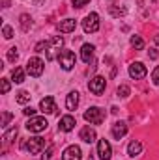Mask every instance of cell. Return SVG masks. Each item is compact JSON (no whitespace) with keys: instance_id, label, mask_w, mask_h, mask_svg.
<instances>
[{"instance_id":"32","label":"cell","mask_w":159,"mask_h":160,"mask_svg":"<svg viewBox=\"0 0 159 160\" xmlns=\"http://www.w3.org/2000/svg\"><path fill=\"white\" fill-rule=\"evenodd\" d=\"M152 82L159 88V67H156V69H154V73H152Z\"/></svg>"},{"instance_id":"19","label":"cell","mask_w":159,"mask_h":160,"mask_svg":"<svg viewBox=\"0 0 159 160\" xmlns=\"http://www.w3.org/2000/svg\"><path fill=\"white\" fill-rule=\"evenodd\" d=\"M17 138V127H11L9 130H6L4 132V136H2V142H4V145H9V143H13V140Z\"/></svg>"},{"instance_id":"10","label":"cell","mask_w":159,"mask_h":160,"mask_svg":"<svg viewBox=\"0 0 159 160\" xmlns=\"http://www.w3.org/2000/svg\"><path fill=\"white\" fill-rule=\"evenodd\" d=\"M79 138L84 142V143H94L96 140H97V134H96V128H92L90 125H86V127H82L79 132Z\"/></svg>"},{"instance_id":"27","label":"cell","mask_w":159,"mask_h":160,"mask_svg":"<svg viewBox=\"0 0 159 160\" xmlns=\"http://www.w3.org/2000/svg\"><path fill=\"white\" fill-rule=\"evenodd\" d=\"M17 58H19L17 47H11V48L8 50V60H9V62H17Z\"/></svg>"},{"instance_id":"9","label":"cell","mask_w":159,"mask_h":160,"mask_svg":"<svg viewBox=\"0 0 159 160\" xmlns=\"http://www.w3.org/2000/svg\"><path fill=\"white\" fill-rule=\"evenodd\" d=\"M97 155H99L101 160H111V157H112V147H111L109 140L103 138V140L97 142Z\"/></svg>"},{"instance_id":"11","label":"cell","mask_w":159,"mask_h":160,"mask_svg":"<svg viewBox=\"0 0 159 160\" xmlns=\"http://www.w3.org/2000/svg\"><path fill=\"white\" fill-rule=\"evenodd\" d=\"M80 158H82V151H80L79 145H69L62 153V160H80Z\"/></svg>"},{"instance_id":"24","label":"cell","mask_w":159,"mask_h":160,"mask_svg":"<svg viewBox=\"0 0 159 160\" xmlns=\"http://www.w3.org/2000/svg\"><path fill=\"white\" fill-rule=\"evenodd\" d=\"M30 97H32V95H30L28 91H19V93H17V102H19V104H26V102L30 101Z\"/></svg>"},{"instance_id":"3","label":"cell","mask_w":159,"mask_h":160,"mask_svg":"<svg viewBox=\"0 0 159 160\" xmlns=\"http://www.w3.org/2000/svg\"><path fill=\"white\" fill-rule=\"evenodd\" d=\"M84 119L88 121L90 125H101L105 121V110H101L99 106H90L84 112Z\"/></svg>"},{"instance_id":"4","label":"cell","mask_w":159,"mask_h":160,"mask_svg":"<svg viewBox=\"0 0 159 160\" xmlns=\"http://www.w3.org/2000/svg\"><path fill=\"white\" fill-rule=\"evenodd\" d=\"M43 69H45V63H43V60L38 58V56H34V58H30L26 62V73L30 77H41L43 75Z\"/></svg>"},{"instance_id":"31","label":"cell","mask_w":159,"mask_h":160,"mask_svg":"<svg viewBox=\"0 0 159 160\" xmlns=\"http://www.w3.org/2000/svg\"><path fill=\"white\" fill-rule=\"evenodd\" d=\"M109 11H111V15H114V17H120V15H125V9H118V8H109Z\"/></svg>"},{"instance_id":"1","label":"cell","mask_w":159,"mask_h":160,"mask_svg":"<svg viewBox=\"0 0 159 160\" xmlns=\"http://www.w3.org/2000/svg\"><path fill=\"white\" fill-rule=\"evenodd\" d=\"M75 62H77V58H75V52H71V50H58V63H60V67L64 69V71H71L73 67H75Z\"/></svg>"},{"instance_id":"33","label":"cell","mask_w":159,"mask_h":160,"mask_svg":"<svg viewBox=\"0 0 159 160\" xmlns=\"http://www.w3.org/2000/svg\"><path fill=\"white\" fill-rule=\"evenodd\" d=\"M0 82H2V93H8V91H9V88H11V86H9V80L2 78Z\"/></svg>"},{"instance_id":"36","label":"cell","mask_w":159,"mask_h":160,"mask_svg":"<svg viewBox=\"0 0 159 160\" xmlns=\"http://www.w3.org/2000/svg\"><path fill=\"white\" fill-rule=\"evenodd\" d=\"M148 56H150V60H157L159 58V52L156 48H150V52H148Z\"/></svg>"},{"instance_id":"20","label":"cell","mask_w":159,"mask_h":160,"mask_svg":"<svg viewBox=\"0 0 159 160\" xmlns=\"http://www.w3.org/2000/svg\"><path fill=\"white\" fill-rule=\"evenodd\" d=\"M11 80H13L15 84H23V82H25V69H23V67H15V69L11 71Z\"/></svg>"},{"instance_id":"16","label":"cell","mask_w":159,"mask_h":160,"mask_svg":"<svg viewBox=\"0 0 159 160\" xmlns=\"http://www.w3.org/2000/svg\"><path fill=\"white\" fill-rule=\"evenodd\" d=\"M75 28H77V21H75V19H64V21L58 22V30L64 32V34L75 32Z\"/></svg>"},{"instance_id":"30","label":"cell","mask_w":159,"mask_h":160,"mask_svg":"<svg viewBox=\"0 0 159 160\" xmlns=\"http://www.w3.org/2000/svg\"><path fill=\"white\" fill-rule=\"evenodd\" d=\"M62 45H64V38H62V36H54V38L51 39V47H58V48H60Z\"/></svg>"},{"instance_id":"39","label":"cell","mask_w":159,"mask_h":160,"mask_svg":"<svg viewBox=\"0 0 159 160\" xmlns=\"http://www.w3.org/2000/svg\"><path fill=\"white\" fill-rule=\"evenodd\" d=\"M88 160H94V157H88Z\"/></svg>"},{"instance_id":"38","label":"cell","mask_w":159,"mask_h":160,"mask_svg":"<svg viewBox=\"0 0 159 160\" xmlns=\"http://www.w3.org/2000/svg\"><path fill=\"white\" fill-rule=\"evenodd\" d=\"M154 41H156V45H159V34L156 36V39H154Z\"/></svg>"},{"instance_id":"15","label":"cell","mask_w":159,"mask_h":160,"mask_svg":"<svg viewBox=\"0 0 159 160\" xmlns=\"http://www.w3.org/2000/svg\"><path fill=\"white\" fill-rule=\"evenodd\" d=\"M40 110L43 114H52L56 110V104H54V99L52 97H43L40 101Z\"/></svg>"},{"instance_id":"26","label":"cell","mask_w":159,"mask_h":160,"mask_svg":"<svg viewBox=\"0 0 159 160\" xmlns=\"http://www.w3.org/2000/svg\"><path fill=\"white\" fill-rule=\"evenodd\" d=\"M2 36H4L6 39H11V38H13V28H11L9 24H4V26H2Z\"/></svg>"},{"instance_id":"25","label":"cell","mask_w":159,"mask_h":160,"mask_svg":"<svg viewBox=\"0 0 159 160\" xmlns=\"http://www.w3.org/2000/svg\"><path fill=\"white\" fill-rule=\"evenodd\" d=\"M11 119H13V114H11V112H2V121H0V125L6 128V127H8V123H9Z\"/></svg>"},{"instance_id":"23","label":"cell","mask_w":159,"mask_h":160,"mask_svg":"<svg viewBox=\"0 0 159 160\" xmlns=\"http://www.w3.org/2000/svg\"><path fill=\"white\" fill-rule=\"evenodd\" d=\"M129 93H131V89H129V86H125V84L118 86V89H116V95L122 97V99H127V97H129Z\"/></svg>"},{"instance_id":"12","label":"cell","mask_w":159,"mask_h":160,"mask_svg":"<svg viewBox=\"0 0 159 160\" xmlns=\"http://www.w3.org/2000/svg\"><path fill=\"white\" fill-rule=\"evenodd\" d=\"M75 125H77V121H75L73 116H64V118H60V121H58V128L62 132H71L75 128Z\"/></svg>"},{"instance_id":"18","label":"cell","mask_w":159,"mask_h":160,"mask_svg":"<svg viewBox=\"0 0 159 160\" xmlns=\"http://www.w3.org/2000/svg\"><path fill=\"white\" fill-rule=\"evenodd\" d=\"M140 153H142V143H140L139 140L129 142V145H127V155H129L131 158H135V157H139Z\"/></svg>"},{"instance_id":"22","label":"cell","mask_w":159,"mask_h":160,"mask_svg":"<svg viewBox=\"0 0 159 160\" xmlns=\"http://www.w3.org/2000/svg\"><path fill=\"white\" fill-rule=\"evenodd\" d=\"M131 47L135 50H142L144 48V39L140 36H131Z\"/></svg>"},{"instance_id":"7","label":"cell","mask_w":159,"mask_h":160,"mask_svg":"<svg viewBox=\"0 0 159 160\" xmlns=\"http://www.w3.org/2000/svg\"><path fill=\"white\" fill-rule=\"evenodd\" d=\"M146 73H148V69H146V65H144L142 62H133V63H129V77L133 80L144 78Z\"/></svg>"},{"instance_id":"5","label":"cell","mask_w":159,"mask_h":160,"mask_svg":"<svg viewBox=\"0 0 159 160\" xmlns=\"http://www.w3.org/2000/svg\"><path fill=\"white\" fill-rule=\"evenodd\" d=\"M82 30L86 34H94L99 30V15L97 13H88L84 19H82Z\"/></svg>"},{"instance_id":"2","label":"cell","mask_w":159,"mask_h":160,"mask_svg":"<svg viewBox=\"0 0 159 160\" xmlns=\"http://www.w3.org/2000/svg\"><path fill=\"white\" fill-rule=\"evenodd\" d=\"M23 149L30 155H38L45 149V140L40 138V136H34V138H28L25 143H23Z\"/></svg>"},{"instance_id":"28","label":"cell","mask_w":159,"mask_h":160,"mask_svg":"<svg viewBox=\"0 0 159 160\" xmlns=\"http://www.w3.org/2000/svg\"><path fill=\"white\" fill-rule=\"evenodd\" d=\"M47 48H51V41H40V43L36 45V52H43V50H47Z\"/></svg>"},{"instance_id":"35","label":"cell","mask_w":159,"mask_h":160,"mask_svg":"<svg viewBox=\"0 0 159 160\" xmlns=\"http://www.w3.org/2000/svg\"><path fill=\"white\" fill-rule=\"evenodd\" d=\"M23 114H25V116H30V118H34V114H36V110H34L32 106H26V108L23 110Z\"/></svg>"},{"instance_id":"34","label":"cell","mask_w":159,"mask_h":160,"mask_svg":"<svg viewBox=\"0 0 159 160\" xmlns=\"http://www.w3.org/2000/svg\"><path fill=\"white\" fill-rule=\"evenodd\" d=\"M90 0H71V4H73V8H82V6H86Z\"/></svg>"},{"instance_id":"13","label":"cell","mask_w":159,"mask_h":160,"mask_svg":"<svg viewBox=\"0 0 159 160\" xmlns=\"http://www.w3.org/2000/svg\"><path fill=\"white\" fill-rule=\"evenodd\" d=\"M111 134H112L114 140H122V138L127 134V125H125L123 121H116V123L112 125V128H111Z\"/></svg>"},{"instance_id":"6","label":"cell","mask_w":159,"mask_h":160,"mask_svg":"<svg viewBox=\"0 0 159 160\" xmlns=\"http://www.w3.org/2000/svg\"><path fill=\"white\" fill-rule=\"evenodd\" d=\"M47 125H49V121L45 119V118L34 116V118H30V119L26 121V130H30L34 134H40V132H43L47 128Z\"/></svg>"},{"instance_id":"8","label":"cell","mask_w":159,"mask_h":160,"mask_svg":"<svg viewBox=\"0 0 159 160\" xmlns=\"http://www.w3.org/2000/svg\"><path fill=\"white\" fill-rule=\"evenodd\" d=\"M105 88H107V80L103 78V77H94V78H90V82H88V89L94 95H101L105 91Z\"/></svg>"},{"instance_id":"29","label":"cell","mask_w":159,"mask_h":160,"mask_svg":"<svg viewBox=\"0 0 159 160\" xmlns=\"http://www.w3.org/2000/svg\"><path fill=\"white\" fill-rule=\"evenodd\" d=\"M52 151H54V145H49V147L43 151V155H41V160H51V157H52Z\"/></svg>"},{"instance_id":"14","label":"cell","mask_w":159,"mask_h":160,"mask_svg":"<svg viewBox=\"0 0 159 160\" xmlns=\"http://www.w3.org/2000/svg\"><path fill=\"white\" fill-rule=\"evenodd\" d=\"M94 50H96V47H94V45L84 43V45L80 47V60H82L84 63H90V62L94 60Z\"/></svg>"},{"instance_id":"37","label":"cell","mask_w":159,"mask_h":160,"mask_svg":"<svg viewBox=\"0 0 159 160\" xmlns=\"http://www.w3.org/2000/svg\"><path fill=\"white\" fill-rule=\"evenodd\" d=\"M2 4H4L2 8H9V0H2Z\"/></svg>"},{"instance_id":"17","label":"cell","mask_w":159,"mask_h":160,"mask_svg":"<svg viewBox=\"0 0 159 160\" xmlns=\"http://www.w3.org/2000/svg\"><path fill=\"white\" fill-rule=\"evenodd\" d=\"M66 106H68L69 112L77 110V106H79V91H69V93H68V97H66Z\"/></svg>"},{"instance_id":"21","label":"cell","mask_w":159,"mask_h":160,"mask_svg":"<svg viewBox=\"0 0 159 160\" xmlns=\"http://www.w3.org/2000/svg\"><path fill=\"white\" fill-rule=\"evenodd\" d=\"M19 21H21V28H23V32H28V30L32 28V17H30V15L25 13V15H21Z\"/></svg>"}]
</instances>
